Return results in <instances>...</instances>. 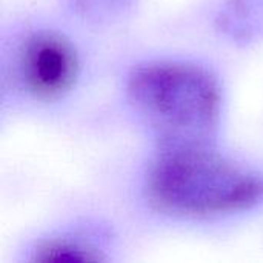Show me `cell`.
Here are the masks:
<instances>
[{
    "label": "cell",
    "instance_id": "1",
    "mask_svg": "<svg viewBox=\"0 0 263 263\" xmlns=\"http://www.w3.org/2000/svg\"><path fill=\"white\" fill-rule=\"evenodd\" d=\"M149 205L168 216L206 219L263 202V179L236 165L208 142L162 145L148 170Z\"/></svg>",
    "mask_w": 263,
    "mask_h": 263
},
{
    "label": "cell",
    "instance_id": "2",
    "mask_svg": "<svg viewBox=\"0 0 263 263\" xmlns=\"http://www.w3.org/2000/svg\"><path fill=\"white\" fill-rule=\"evenodd\" d=\"M126 96L162 145L208 142L222 114L219 79L190 62H148L131 71Z\"/></svg>",
    "mask_w": 263,
    "mask_h": 263
},
{
    "label": "cell",
    "instance_id": "3",
    "mask_svg": "<svg viewBox=\"0 0 263 263\" xmlns=\"http://www.w3.org/2000/svg\"><path fill=\"white\" fill-rule=\"evenodd\" d=\"M20 79L39 100H55L68 94L79 77V55L74 45L52 31L26 39L20 51Z\"/></svg>",
    "mask_w": 263,
    "mask_h": 263
},
{
    "label": "cell",
    "instance_id": "4",
    "mask_svg": "<svg viewBox=\"0 0 263 263\" xmlns=\"http://www.w3.org/2000/svg\"><path fill=\"white\" fill-rule=\"evenodd\" d=\"M217 29L236 43L263 40V0H225L216 17Z\"/></svg>",
    "mask_w": 263,
    "mask_h": 263
},
{
    "label": "cell",
    "instance_id": "5",
    "mask_svg": "<svg viewBox=\"0 0 263 263\" xmlns=\"http://www.w3.org/2000/svg\"><path fill=\"white\" fill-rule=\"evenodd\" d=\"M37 262H97L102 260L99 251L89 243L77 239L57 237L43 242L34 254Z\"/></svg>",
    "mask_w": 263,
    "mask_h": 263
},
{
    "label": "cell",
    "instance_id": "6",
    "mask_svg": "<svg viewBox=\"0 0 263 263\" xmlns=\"http://www.w3.org/2000/svg\"><path fill=\"white\" fill-rule=\"evenodd\" d=\"M137 0H71L74 11L91 23H114L126 17Z\"/></svg>",
    "mask_w": 263,
    "mask_h": 263
}]
</instances>
